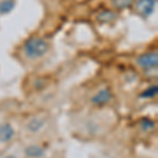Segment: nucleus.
<instances>
[{
  "label": "nucleus",
  "mask_w": 158,
  "mask_h": 158,
  "mask_svg": "<svg viewBox=\"0 0 158 158\" xmlns=\"http://www.w3.org/2000/svg\"><path fill=\"white\" fill-rule=\"evenodd\" d=\"M134 0H112L114 7H116L117 10H123L129 7L131 4H133Z\"/></svg>",
  "instance_id": "obj_12"
},
{
  "label": "nucleus",
  "mask_w": 158,
  "mask_h": 158,
  "mask_svg": "<svg viewBox=\"0 0 158 158\" xmlns=\"http://www.w3.org/2000/svg\"><path fill=\"white\" fill-rule=\"evenodd\" d=\"M23 153L27 158H44L45 149L40 144L32 143L24 148Z\"/></svg>",
  "instance_id": "obj_7"
},
{
  "label": "nucleus",
  "mask_w": 158,
  "mask_h": 158,
  "mask_svg": "<svg viewBox=\"0 0 158 158\" xmlns=\"http://www.w3.org/2000/svg\"><path fill=\"white\" fill-rule=\"evenodd\" d=\"M16 131L10 122L0 123V144H6L15 138Z\"/></svg>",
  "instance_id": "obj_6"
},
{
  "label": "nucleus",
  "mask_w": 158,
  "mask_h": 158,
  "mask_svg": "<svg viewBox=\"0 0 158 158\" xmlns=\"http://www.w3.org/2000/svg\"><path fill=\"white\" fill-rule=\"evenodd\" d=\"M45 124H47V121L43 117L34 116L27 120L25 128H27V131L31 134H39L45 128Z\"/></svg>",
  "instance_id": "obj_5"
},
{
  "label": "nucleus",
  "mask_w": 158,
  "mask_h": 158,
  "mask_svg": "<svg viewBox=\"0 0 158 158\" xmlns=\"http://www.w3.org/2000/svg\"><path fill=\"white\" fill-rule=\"evenodd\" d=\"M51 44L45 38L32 36L22 43L21 54L27 61H38L49 54Z\"/></svg>",
  "instance_id": "obj_1"
},
{
  "label": "nucleus",
  "mask_w": 158,
  "mask_h": 158,
  "mask_svg": "<svg viewBox=\"0 0 158 158\" xmlns=\"http://www.w3.org/2000/svg\"><path fill=\"white\" fill-rule=\"evenodd\" d=\"M157 94H158L157 85H152L144 89V90L138 95V98L142 99V100H149V99H153L156 97Z\"/></svg>",
  "instance_id": "obj_9"
},
{
  "label": "nucleus",
  "mask_w": 158,
  "mask_h": 158,
  "mask_svg": "<svg viewBox=\"0 0 158 158\" xmlns=\"http://www.w3.org/2000/svg\"><path fill=\"white\" fill-rule=\"evenodd\" d=\"M135 63L140 70L144 72H153L156 71L158 67V54L156 51L142 53L135 59Z\"/></svg>",
  "instance_id": "obj_2"
},
{
  "label": "nucleus",
  "mask_w": 158,
  "mask_h": 158,
  "mask_svg": "<svg viewBox=\"0 0 158 158\" xmlns=\"http://www.w3.org/2000/svg\"><path fill=\"white\" fill-rule=\"evenodd\" d=\"M139 128L142 132L148 133V132H152L155 129V121L151 118L143 117L139 120Z\"/></svg>",
  "instance_id": "obj_11"
},
{
  "label": "nucleus",
  "mask_w": 158,
  "mask_h": 158,
  "mask_svg": "<svg viewBox=\"0 0 158 158\" xmlns=\"http://www.w3.org/2000/svg\"><path fill=\"white\" fill-rule=\"evenodd\" d=\"M116 18H117L116 13L111 11V10H104V11H101L97 15V17H96L97 21L100 22V23H110V22L114 21Z\"/></svg>",
  "instance_id": "obj_8"
},
{
  "label": "nucleus",
  "mask_w": 158,
  "mask_h": 158,
  "mask_svg": "<svg viewBox=\"0 0 158 158\" xmlns=\"http://www.w3.org/2000/svg\"><path fill=\"white\" fill-rule=\"evenodd\" d=\"M157 0H136L133 2L134 10L142 18H149L155 11Z\"/></svg>",
  "instance_id": "obj_4"
},
{
  "label": "nucleus",
  "mask_w": 158,
  "mask_h": 158,
  "mask_svg": "<svg viewBox=\"0 0 158 158\" xmlns=\"http://www.w3.org/2000/svg\"><path fill=\"white\" fill-rule=\"evenodd\" d=\"M113 99V93L110 90V88L106 86V88H101L94 93L90 98V102L92 106H96V108H102V106H106L110 103Z\"/></svg>",
  "instance_id": "obj_3"
},
{
  "label": "nucleus",
  "mask_w": 158,
  "mask_h": 158,
  "mask_svg": "<svg viewBox=\"0 0 158 158\" xmlns=\"http://www.w3.org/2000/svg\"><path fill=\"white\" fill-rule=\"evenodd\" d=\"M4 158H18V157L15 156V155H9V156H6Z\"/></svg>",
  "instance_id": "obj_13"
},
{
  "label": "nucleus",
  "mask_w": 158,
  "mask_h": 158,
  "mask_svg": "<svg viewBox=\"0 0 158 158\" xmlns=\"http://www.w3.org/2000/svg\"><path fill=\"white\" fill-rule=\"evenodd\" d=\"M16 6V0H0V15L10 14L11 12L14 11Z\"/></svg>",
  "instance_id": "obj_10"
}]
</instances>
